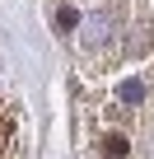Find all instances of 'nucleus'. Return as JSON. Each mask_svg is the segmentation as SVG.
Wrapping results in <instances>:
<instances>
[{
  "label": "nucleus",
  "instance_id": "1",
  "mask_svg": "<svg viewBox=\"0 0 154 159\" xmlns=\"http://www.w3.org/2000/svg\"><path fill=\"white\" fill-rule=\"evenodd\" d=\"M75 52V154L154 159V0H56Z\"/></svg>",
  "mask_w": 154,
  "mask_h": 159
}]
</instances>
